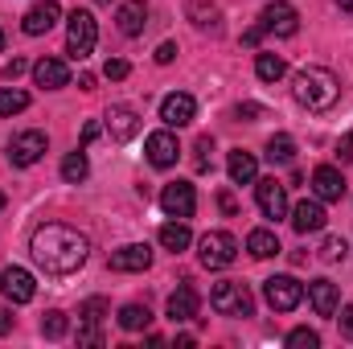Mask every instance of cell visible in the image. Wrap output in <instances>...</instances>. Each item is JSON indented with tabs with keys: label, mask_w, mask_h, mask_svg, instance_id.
Returning <instances> with one entry per match:
<instances>
[{
	"label": "cell",
	"mask_w": 353,
	"mask_h": 349,
	"mask_svg": "<svg viewBox=\"0 0 353 349\" xmlns=\"http://www.w3.org/2000/svg\"><path fill=\"white\" fill-rule=\"evenodd\" d=\"M29 255L46 275H74L90 255V239L66 222H46L29 239Z\"/></svg>",
	"instance_id": "6da1fadb"
},
{
	"label": "cell",
	"mask_w": 353,
	"mask_h": 349,
	"mask_svg": "<svg viewBox=\"0 0 353 349\" xmlns=\"http://www.w3.org/2000/svg\"><path fill=\"white\" fill-rule=\"evenodd\" d=\"M292 94L308 111H333L337 99H341V79L333 70H325V66H304L292 79Z\"/></svg>",
	"instance_id": "7a4b0ae2"
},
{
	"label": "cell",
	"mask_w": 353,
	"mask_h": 349,
	"mask_svg": "<svg viewBox=\"0 0 353 349\" xmlns=\"http://www.w3.org/2000/svg\"><path fill=\"white\" fill-rule=\"evenodd\" d=\"M210 304H214L218 317H243V321L255 317V296H251L247 283H239V279H222V283H214Z\"/></svg>",
	"instance_id": "3957f363"
},
{
	"label": "cell",
	"mask_w": 353,
	"mask_h": 349,
	"mask_svg": "<svg viewBox=\"0 0 353 349\" xmlns=\"http://www.w3.org/2000/svg\"><path fill=\"white\" fill-rule=\"evenodd\" d=\"M94 41H99V21L90 17L87 8H74L70 21H66V54L74 62H83V58H90Z\"/></svg>",
	"instance_id": "277c9868"
},
{
	"label": "cell",
	"mask_w": 353,
	"mask_h": 349,
	"mask_svg": "<svg viewBox=\"0 0 353 349\" xmlns=\"http://www.w3.org/2000/svg\"><path fill=\"white\" fill-rule=\"evenodd\" d=\"M197 259L210 271H222V267H230V263L239 259V239L226 235V230H210V235L197 239Z\"/></svg>",
	"instance_id": "5b68a950"
},
{
	"label": "cell",
	"mask_w": 353,
	"mask_h": 349,
	"mask_svg": "<svg viewBox=\"0 0 353 349\" xmlns=\"http://www.w3.org/2000/svg\"><path fill=\"white\" fill-rule=\"evenodd\" d=\"M263 296L275 312H292L304 300V283L296 275H271V279H263Z\"/></svg>",
	"instance_id": "8992f818"
},
{
	"label": "cell",
	"mask_w": 353,
	"mask_h": 349,
	"mask_svg": "<svg viewBox=\"0 0 353 349\" xmlns=\"http://www.w3.org/2000/svg\"><path fill=\"white\" fill-rule=\"evenodd\" d=\"M46 148H50L46 132H21V136L8 140V161H12L17 169H29V165H37V161L46 157Z\"/></svg>",
	"instance_id": "52a82bcc"
},
{
	"label": "cell",
	"mask_w": 353,
	"mask_h": 349,
	"mask_svg": "<svg viewBox=\"0 0 353 349\" xmlns=\"http://www.w3.org/2000/svg\"><path fill=\"white\" fill-rule=\"evenodd\" d=\"M161 210H165L169 218H193V210H197V189H193L189 181L165 185V189H161Z\"/></svg>",
	"instance_id": "ba28073f"
},
{
	"label": "cell",
	"mask_w": 353,
	"mask_h": 349,
	"mask_svg": "<svg viewBox=\"0 0 353 349\" xmlns=\"http://www.w3.org/2000/svg\"><path fill=\"white\" fill-rule=\"evenodd\" d=\"M259 25H263V33H275V37H296V29H300V12H296L292 4L275 0V4H267L263 8Z\"/></svg>",
	"instance_id": "9c48e42d"
},
{
	"label": "cell",
	"mask_w": 353,
	"mask_h": 349,
	"mask_svg": "<svg viewBox=\"0 0 353 349\" xmlns=\"http://www.w3.org/2000/svg\"><path fill=\"white\" fill-rule=\"evenodd\" d=\"M255 201H259L263 218H271V222L288 218V189H283L275 177H267V181H255Z\"/></svg>",
	"instance_id": "30bf717a"
},
{
	"label": "cell",
	"mask_w": 353,
	"mask_h": 349,
	"mask_svg": "<svg viewBox=\"0 0 353 349\" xmlns=\"http://www.w3.org/2000/svg\"><path fill=\"white\" fill-rule=\"evenodd\" d=\"M0 292L8 304H29L37 296V283L25 267H8V271H0Z\"/></svg>",
	"instance_id": "8fae6325"
},
{
	"label": "cell",
	"mask_w": 353,
	"mask_h": 349,
	"mask_svg": "<svg viewBox=\"0 0 353 349\" xmlns=\"http://www.w3.org/2000/svg\"><path fill=\"white\" fill-rule=\"evenodd\" d=\"M58 17H62V4H58V0H37V4L21 17V29H25L29 37H41V33H50V29L58 25Z\"/></svg>",
	"instance_id": "7c38bea8"
},
{
	"label": "cell",
	"mask_w": 353,
	"mask_h": 349,
	"mask_svg": "<svg viewBox=\"0 0 353 349\" xmlns=\"http://www.w3.org/2000/svg\"><path fill=\"white\" fill-rule=\"evenodd\" d=\"M144 152H148V165H157V169H173L176 157H181V144H176L173 132H152V136L144 140Z\"/></svg>",
	"instance_id": "4fadbf2b"
},
{
	"label": "cell",
	"mask_w": 353,
	"mask_h": 349,
	"mask_svg": "<svg viewBox=\"0 0 353 349\" xmlns=\"http://www.w3.org/2000/svg\"><path fill=\"white\" fill-rule=\"evenodd\" d=\"M193 115H197L193 94H185V90L165 94V103H161V119H165V128H185V123H193Z\"/></svg>",
	"instance_id": "5bb4252c"
},
{
	"label": "cell",
	"mask_w": 353,
	"mask_h": 349,
	"mask_svg": "<svg viewBox=\"0 0 353 349\" xmlns=\"http://www.w3.org/2000/svg\"><path fill=\"white\" fill-rule=\"evenodd\" d=\"M107 267H111V271H148V267H152V247H148V243H128V247L111 251Z\"/></svg>",
	"instance_id": "9a60e30c"
},
{
	"label": "cell",
	"mask_w": 353,
	"mask_h": 349,
	"mask_svg": "<svg viewBox=\"0 0 353 349\" xmlns=\"http://www.w3.org/2000/svg\"><path fill=\"white\" fill-rule=\"evenodd\" d=\"M325 222H329V214H325L321 197L300 201V206L292 210V226H296V235H316V230H325Z\"/></svg>",
	"instance_id": "2e32d148"
},
{
	"label": "cell",
	"mask_w": 353,
	"mask_h": 349,
	"mask_svg": "<svg viewBox=\"0 0 353 349\" xmlns=\"http://www.w3.org/2000/svg\"><path fill=\"white\" fill-rule=\"evenodd\" d=\"M33 83L46 90L70 87V66L62 58H41V62H33Z\"/></svg>",
	"instance_id": "e0dca14e"
},
{
	"label": "cell",
	"mask_w": 353,
	"mask_h": 349,
	"mask_svg": "<svg viewBox=\"0 0 353 349\" xmlns=\"http://www.w3.org/2000/svg\"><path fill=\"white\" fill-rule=\"evenodd\" d=\"M115 25H119L123 37H140L144 25H148V4L144 0H123L119 12H115Z\"/></svg>",
	"instance_id": "ac0fdd59"
},
{
	"label": "cell",
	"mask_w": 353,
	"mask_h": 349,
	"mask_svg": "<svg viewBox=\"0 0 353 349\" xmlns=\"http://www.w3.org/2000/svg\"><path fill=\"white\" fill-rule=\"evenodd\" d=\"M136 132H140V115H136L132 107H111V111H107V136H111L115 144H128Z\"/></svg>",
	"instance_id": "d6986e66"
},
{
	"label": "cell",
	"mask_w": 353,
	"mask_h": 349,
	"mask_svg": "<svg viewBox=\"0 0 353 349\" xmlns=\"http://www.w3.org/2000/svg\"><path fill=\"white\" fill-rule=\"evenodd\" d=\"M312 193H316L321 201H341V197H345V177H341V169L321 165V169L312 173Z\"/></svg>",
	"instance_id": "ffe728a7"
},
{
	"label": "cell",
	"mask_w": 353,
	"mask_h": 349,
	"mask_svg": "<svg viewBox=\"0 0 353 349\" xmlns=\"http://www.w3.org/2000/svg\"><path fill=\"white\" fill-rule=\"evenodd\" d=\"M308 300L316 308V317H337V304H341V292L333 279H312L308 283Z\"/></svg>",
	"instance_id": "44dd1931"
},
{
	"label": "cell",
	"mask_w": 353,
	"mask_h": 349,
	"mask_svg": "<svg viewBox=\"0 0 353 349\" xmlns=\"http://www.w3.org/2000/svg\"><path fill=\"white\" fill-rule=\"evenodd\" d=\"M226 173H230L234 185H255V181H259V161H255L251 152L234 148V152H230V161H226Z\"/></svg>",
	"instance_id": "7402d4cb"
},
{
	"label": "cell",
	"mask_w": 353,
	"mask_h": 349,
	"mask_svg": "<svg viewBox=\"0 0 353 349\" xmlns=\"http://www.w3.org/2000/svg\"><path fill=\"white\" fill-rule=\"evenodd\" d=\"M197 304H201L197 292H193L189 283H181L173 296H169V321H176V325H181V321H193V317H197Z\"/></svg>",
	"instance_id": "603a6c76"
},
{
	"label": "cell",
	"mask_w": 353,
	"mask_h": 349,
	"mask_svg": "<svg viewBox=\"0 0 353 349\" xmlns=\"http://www.w3.org/2000/svg\"><path fill=\"white\" fill-rule=\"evenodd\" d=\"M189 243H193V235H189L185 218H176V222H165V226H161V247H165V251L181 255V251H185Z\"/></svg>",
	"instance_id": "cb8c5ba5"
},
{
	"label": "cell",
	"mask_w": 353,
	"mask_h": 349,
	"mask_svg": "<svg viewBox=\"0 0 353 349\" xmlns=\"http://www.w3.org/2000/svg\"><path fill=\"white\" fill-rule=\"evenodd\" d=\"M267 161H271V165H292V161H296V140H292L288 132H275V136L267 140Z\"/></svg>",
	"instance_id": "d4e9b609"
},
{
	"label": "cell",
	"mask_w": 353,
	"mask_h": 349,
	"mask_svg": "<svg viewBox=\"0 0 353 349\" xmlns=\"http://www.w3.org/2000/svg\"><path fill=\"white\" fill-rule=\"evenodd\" d=\"M148 325H152L148 304H123V308H119V329H123V333H140V329H148Z\"/></svg>",
	"instance_id": "484cf974"
},
{
	"label": "cell",
	"mask_w": 353,
	"mask_h": 349,
	"mask_svg": "<svg viewBox=\"0 0 353 349\" xmlns=\"http://www.w3.org/2000/svg\"><path fill=\"white\" fill-rule=\"evenodd\" d=\"M247 251H251L255 259H271V255H279V239H275V230H251V235H247Z\"/></svg>",
	"instance_id": "4316f807"
},
{
	"label": "cell",
	"mask_w": 353,
	"mask_h": 349,
	"mask_svg": "<svg viewBox=\"0 0 353 349\" xmlns=\"http://www.w3.org/2000/svg\"><path fill=\"white\" fill-rule=\"evenodd\" d=\"M66 333H70V317H66L62 308H50V312L41 317V337H46V341H62Z\"/></svg>",
	"instance_id": "83f0119b"
},
{
	"label": "cell",
	"mask_w": 353,
	"mask_h": 349,
	"mask_svg": "<svg viewBox=\"0 0 353 349\" xmlns=\"http://www.w3.org/2000/svg\"><path fill=\"white\" fill-rule=\"evenodd\" d=\"M255 74H259V83H279L288 74V62L279 54H259L255 58Z\"/></svg>",
	"instance_id": "f1b7e54d"
},
{
	"label": "cell",
	"mask_w": 353,
	"mask_h": 349,
	"mask_svg": "<svg viewBox=\"0 0 353 349\" xmlns=\"http://www.w3.org/2000/svg\"><path fill=\"white\" fill-rule=\"evenodd\" d=\"M189 21L197 29H218V4L210 0H189Z\"/></svg>",
	"instance_id": "f546056e"
},
{
	"label": "cell",
	"mask_w": 353,
	"mask_h": 349,
	"mask_svg": "<svg viewBox=\"0 0 353 349\" xmlns=\"http://www.w3.org/2000/svg\"><path fill=\"white\" fill-rule=\"evenodd\" d=\"M90 173V165H87V157H83V148L79 152H70L66 161H62V181H70V185H83Z\"/></svg>",
	"instance_id": "4dcf8cb0"
},
{
	"label": "cell",
	"mask_w": 353,
	"mask_h": 349,
	"mask_svg": "<svg viewBox=\"0 0 353 349\" xmlns=\"http://www.w3.org/2000/svg\"><path fill=\"white\" fill-rule=\"evenodd\" d=\"M25 107H29V94H25V90L0 87V115H8V119H12V115H21Z\"/></svg>",
	"instance_id": "1f68e13d"
},
{
	"label": "cell",
	"mask_w": 353,
	"mask_h": 349,
	"mask_svg": "<svg viewBox=\"0 0 353 349\" xmlns=\"http://www.w3.org/2000/svg\"><path fill=\"white\" fill-rule=\"evenodd\" d=\"M79 317H83V325H99V321L107 317V300H103V296H90L87 304L79 308Z\"/></svg>",
	"instance_id": "d6a6232c"
},
{
	"label": "cell",
	"mask_w": 353,
	"mask_h": 349,
	"mask_svg": "<svg viewBox=\"0 0 353 349\" xmlns=\"http://www.w3.org/2000/svg\"><path fill=\"white\" fill-rule=\"evenodd\" d=\"M210 157H214V140H210V136H201V140L193 144V169H197V173H205V169H210Z\"/></svg>",
	"instance_id": "836d02e7"
},
{
	"label": "cell",
	"mask_w": 353,
	"mask_h": 349,
	"mask_svg": "<svg viewBox=\"0 0 353 349\" xmlns=\"http://www.w3.org/2000/svg\"><path fill=\"white\" fill-rule=\"evenodd\" d=\"M350 255V243L345 239H325V247H321V259L325 263H341Z\"/></svg>",
	"instance_id": "e575fe53"
},
{
	"label": "cell",
	"mask_w": 353,
	"mask_h": 349,
	"mask_svg": "<svg viewBox=\"0 0 353 349\" xmlns=\"http://www.w3.org/2000/svg\"><path fill=\"white\" fill-rule=\"evenodd\" d=\"M288 346L292 349H316L321 337H316V329H292V333H288Z\"/></svg>",
	"instance_id": "d590c367"
},
{
	"label": "cell",
	"mask_w": 353,
	"mask_h": 349,
	"mask_svg": "<svg viewBox=\"0 0 353 349\" xmlns=\"http://www.w3.org/2000/svg\"><path fill=\"white\" fill-rule=\"evenodd\" d=\"M103 74H107L111 83H119V79H128V74H132V66H128L123 58H107V66H103Z\"/></svg>",
	"instance_id": "8d00e7d4"
},
{
	"label": "cell",
	"mask_w": 353,
	"mask_h": 349,
	"mask_svg": "<svg viewBox=\"0 0 353 349\" xmlns=\"http://www.w3.org/2000/svg\"><path fill=\"white\" fill-rule=\"evenodd\" d=\"M79 346H103L99 325H83V329H79Z\"/></svg>",
	"instance_id": "74e56055"
},
{
	"label": "cell",
	"mask_w": 353,
	"mask_h": 349,
	"mask_svg": "<svg viewBox=\"0 0 353 349\" xmlns=\"http://www.w3.org/2000/svg\"><path fill=\"white\" fill-rule=\"evenodd\" d=\"M25 70H29V62H25V58H12V62L4 66V79L12 83V79H17V74H25Z\"/></svg>",
	"instance_id": "f35d334b"
},
{
	"label": "cell",
	"mask_w": 353,
	"mask_h": 349,
	"mask_svg": "<svg viewBox=\"0 0 353 349\" xmlns=\"http://www.w3.org/2000/svg\"><path fill=\"white\" fill-rule=\"evenodd\" d=\"M341 337H350V341H353V304L341 308Z\"/></svg>",
	"instance_id": "ab89813d"
},
{
	"label": "cell",
	"mask_w": 353,
	"mask_h": 349,
	"mask_svg": "<svg viewBox=\"0 0 353 349\" xmlns=\"http://www.w3.org/2000/svg\"><path fill=\"white\" fill-rule=\"evenodd\" d=\"M12 325H17V321H12V308H8V304H0V337H4V333H12Z\"/></svg>",
	"instance_id": "60d3db41"
},
{
	"label": "cell",
	"mask_w": 353,
	"mask_h": 349,
	"mask_svg": "<svg viewBox=\"0 0 353 349\" xmlns=\"http://www.w3.org/2000/svg\"><path fill=\"white\" fill-rule=\"evenodd\" d=\"M337 157H341L345 165L353 161V132H350V136H341V144H337Z\"/></svg>",
	"instance_id": "b9f144b4"
},
{
	"label": "cell",
	"mask_w": 353,
	"mask_h": 349,
	"mask_svg": "<svg viewBox=\"0 0 353 349\" xmlns=\"http://www.w3.org/2000/svg\"><path fill=\"white\" fill-rule=\"evenodd\" d=\"M173 58H176V46H173V41H165V46L157 50V62H161V66H169Z\"/></svg>",
	"instance_id": "7bdbcfd3"
},
{
	"label": "cell",
	"mask_w": 353,
	"mask_h": 349,
	"mask_svg": "<svg viewBox=\"0 0 353 349\" xmlns=\"http://www.w3.org/2000/svg\"><path fill=\"white\" fill-rule=\"evenodd\" d=\"M218 206H222V214H239V201H234V193H218Z\"/></svg>",
	"instance_id": "ee69618b"
},
{
	"label": "cell",
	"mask_w": 353,
	"mask_h": 349,
	"mask_svg": "<svg viewBox=\"0 0 353 349\" xmlns=\"http://www.w3.org/2000/svg\"><path fill=\"white\" fill-rule=\"evenodd\" d=\"M243 41H247V46H259V41H263V25H255V29H247V33H243Z\"/></svg>",
	"instance_id": "f6af8a7d"
},
{
	"label": "cell",
	"mask_w": 353,
	"mask_h": 349,
	"mask_svg": "<svg viewBox=\"0 0 353 349\" xmlns=\"http://www.w3.org/2000/svg\"><path fill=\"white\" fill-rule=\"evenodd\" d=\"M255 115H263L255 103H243V107H239V119H255Z\"/></svg>",
	"instance_id": "bcb514c9"
},
{
	"label": "cell",
	"mask_w": 353,
	"mask_h": 349,
	"mask_svg": "<svg viewBox=\"0 0 353 349\" xmlns=\"http://www.w3.org/2000/svg\"><path fill=\"white\" fill-rule=\"evenodd\" d=\"M99 132H103V123H94V119H90V123H87V132H83V144H90V140H94Z\"/></svg>",
	"instance_id": "7dc6e473"
},
{
	"label": "cell",
	"mask_w": 353,
	"mask_h": 349,
	"mask_svg": "<svg viewBox=\"0 0 353 349\" xmlns=\"http://www.w3.org/2000/svg\"><path fill=\"white\" fill-rule=\"evenodd\" d=\"M79 87H83V90H94V74H79Z\"/></svg>",
	"instance_id": "c3c4849f"
},
{
	"label": "cell",
	"mask_w": 353,
	"mask_h": 349,
	"mask_svg": "<svg viewBox=\"0 0 353 349\" xmlns=\"http://www.w3.org/2000/svg\"><path fill=\"white\" fill-rule=\"evenodd\" d=\"M337 4H341V8H345V12H353V0H337Z\"/></svg>",
	"instance_id": "681fc988"
},
{
	"label": "cell",
	"mask_w": 353,
	"mask_h": 349,
	"mask_svg": "<svg viewBox=\"0 0 353 349\" xmlns=\"http://www.w3.org/2000/svg\"><path fill=\"white\" fill-rule=\"evenodd\" d=\"M4 206H8V197H4V193H0V214H4Z\"/></svg>",
	"instance_id": "f907efd6"
},
{
	"label": "cell",
	"mask_w": 353,
	"mask_h": 349,
	"mask_svg": "<svg viewBox=\"0 0 353 349\" xmlns=\"http://www.w3.org/2000/svg\"><path fill=\"white\" fill-rule=\"evenodd\" d=\"M0 54H4V29H0Z\"/></svg>",
	"instance_id": "816d5d0a"
}]
</instances>
